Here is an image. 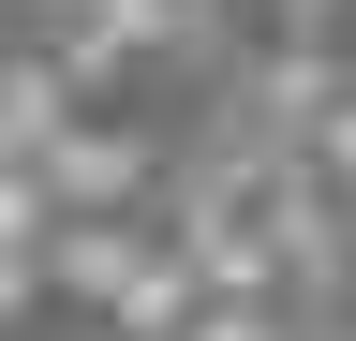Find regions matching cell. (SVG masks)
I'll use <instances>...</instances> for the list:
<instances>
[{"label":"cell","instance_id":"2","mask_svg":"<svg viewBox=\"0 0 356 341\" xmlns=\"http://www.w3.org/2000/svg\"><path fill=\"white\" fill-rule=\"evenodd\" d=\"M60 163H0V297H30L44 282V252H60Z\"/></svg>","mask_w":356,"mask_h":341},{"label":"cell","instance_id":"1","mask_svg":"<svg viewBox=\"0 0 356 341\" xmlns=\"http://www.w3.org/2000/svg\"><path fill=\"white\" fill-rule=\"evenodd\" d=\"M104 45H119L104 0H0V74H15V90H60V74H89Z\"/></svg>","mask_w":356,"mask_h":341}]
</instances>
